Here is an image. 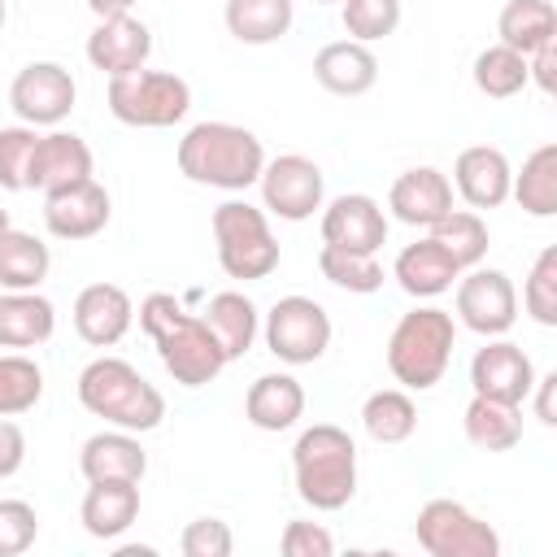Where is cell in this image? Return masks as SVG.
<instances>
[{"label": "cell", "instance_id": "cell-37", "mask_svg": "<svg viewBox=\"0 0 557 557\" xmlns=\"http://www.w3.org/2000/svg\"><path fill=\"white\" fill-rule=\"evenodd\" d=\"M39 396H44V370L22 352H4L0 357V418H17L35 409Z\"/></svg>", "mask_w": 557, "mask_h": 557}, {"label": "cell", "instance_id": "cell-19", "mask_svg": "<svg viewBox=\"0 0 557 557\" xmlns=\"http://www.w3.org/2000/svg\"><path fill=\"white\" fill-rule=\"evenodd\" d=\"M78 470L87 483H139L148 474V453L135 431H96L78 448Z\"/></svg>", "mask_w": 557, "mask_h": 557}, {"label": "cell", "instance_id": "cell-34", "mask_svg": "<svg viewBox=\"0 0 557 557\" xmlns=\"http://www.w3.org/2000/svg\"><path fill=\"white\" fill-rule=\"evenodd\" d=\"M431 239H435L461 270L479 265V261L487 257V244H492L487 222H483L474 209H448V213L431 226Z\"/></svg>", "mask_w": 557, "mask_h": 557}, {"label": "cell", "instance_id": "cell-27", "mask_svg": "<svg viewBox=\"0 0 557 557\" xmlns=\"http://www.w3.org/2000/svg\"><path fill=\"white\" fill-rule=\"evenodd\" d=\"M466 440L483 453H509L522 440V405L509 400H492V396H474L461 413Z\"/></svg>", "mask_w": 557, "mask_h": 557}, {"label": "cell", "instance_id": "cell-35", "mask_svg": "<svg viewBox=\"0 0 557 557\" xmlns=\"http://www.w3.org/2000/svg\"><path fill=\"white\" fill-rule=\"evenodd\" d=\"M318 270L326 283L344 287V292H357V296H370L383 287V265L374 252H348V248H335V244H322L318 252Z\"/></svg>", "mask_w": 557, "mask_h": 557}, {"label": "cell", "instance_id": "cell-18", "mask_svg": "<svg viewBox=\"0 0 557 557\" xmlns=\"http://www.w3.org/2000/svg\"><path fill=\"white\" fill-rule=\"evenodd\" d=\"M387 209L396 222L405 226H435L448 209H453V183L444 170L435 165H413L405 174H396L392 191H387Z\"/></svg>", "mask_w": 557, "mask_h": 557}, {"label": "cell", "instance_id": "cell-24", "mask_svg": "<svg viewBox=\"0 0 557 557\" xmlns=\"http://www.w3.org/2000/svg\"><path fill=\"white\" fill-rule=\"evenodd\" d=\"M305 413V387L296 374H261L244 396V418L257 431H287Z\"/></svg>", "mask_w": 557, "mask_h": 557}, {"label": "cell", "instance_id": "cell-25", "mask_svg": "<svg viewBox=\"0 0 557 557\" xmlns=\"http://www.w3.org/2000/svg\"><path fill=\"white\" fill-rule=\"evenodd\" d=\"M57 309L48 296L35 292H0V348H35L52 339Z\"/></svg>", "mask_w": 557, "mask_h": 557}, {"label": "cell", "instance_id": "cell-43", "mask_svg": "<svg viewBox=\"0 0 557 557\" xmlns=\"http://www.w3.org/2000/svg\"><path fill=\"white\" fill-rule=\"evenodd\" d=\"M278 548H283V557H331L335 553V540H331L326 527L305 522V518H292L283 527V535H278Z\"/></svg>", "mask_w": 557, "mask_h": 557}, {"label": "cell", "instance_id": "cell-1", "mask_svg": "<svg viewBox=\"0 0 557 557\" xmlns=\"http://www.w3.org/2000/svg\"><path fill=\"white\" fill-rule=\"evenodd\" d=\"M178 170L200 187L248 191L265 170V148L248 126L196 122L178 139Z\"/></svg>", "mask_w": 557, "mask_h": 557}, {"label": "cell", "instance_id": "cell-22", "mask_svg": "<svg viewBox=\"0 0 557 557\" xmlns=\"http://www.w3.org/2000/svg\"><path fill=\"white\" fill-rule=\"evenodd\" d=\"M313 78L331 91V96H366L379 78V61L366 44L357 39H335L322 44L313 57Z\"/></svg>", "mask_w": 557, "mask_h": 557}, {"label": "cell", "instance_id": "cell-6", "mask_svg": "<svg viewBox=\"0 0 557 557\" xmlns=\"http://www.w3.org/2000/svg\"><path fill=\"white\" fill-rule=\"evenodd\" d=\"M213 244H218V265L231 278H265L278 270V239L265 222V209L248 200H222L213 209Z\"/></svg>", "mask_w": 557, "mask_h": 557}, {"label": "cell", "instance_id": "cell-44", "mask_svg": "<svg viewBox=\"0 0 557 557\" xmlns=\"http://www.w3.org/2000/svg\"><path fill=\"white\" fill-rule=\"evenodd\" d=\"M527 83H535L544 96H553V87H557V39L527 52Z\"/></svg>", "mask_w": 557, "mask_h": 557}, {"label": "cell", "instance_id": "cell-15", "mask_svg": "<svg viewBox=\"0 0 557 557\" xmlns=\"http://www.w3.org/2000/svg\"><path fill=\"white\" fill-rule=\"evenodd\" d=\"M322 244L348 252H379L387 244V213L366 191H344L322 209Z\"/></svg>", "mask_w": 557, "mask_h": 557}, {"label": "cell", "instance_id": "cell-8", "mask_svg": "<svg viewBox=\"0 0 557 557\" xmlns=\"http://www.w3.org/2000/svg\"><path fill=\"white\" fill-rule=\"evenodd\" d=\"M152 344H157V357H161L165 374L183 387H205L226 370V352H222L218 335L205 326L200 313L183 309L170 326H161L152 335Z\"/></svg>", "mask_w": 557, "mask_h": 557}, {"label": "cell", "instance_id": "cell-9", "mask_svg": "<svg viewBox=\"0 0 557 557\" xmlns=\"http://www.w3.org/2000/svg\"><path fill=\"white\" fill-rule=\"evenodd\" d=\"M265 348L283 366H313L331 348V313L313 296H283L265 313Z\"/></svg>", "mask_w": 557, "mask_h": 557}, {"label": "cell", "instance_id": "cell-14", "mask_svg": "<svg viewBox=\"0 0 557 557\" xmlns=\"http://www.w3.org/2000/svg\"><path fill=\"white\" fill-rule=\"evenodd\" d=\"M91 178V148L74 131H48L35 139L30 165H26V187L57 196L65 187H78Z\"/></svg>", "mask_w": 557, "mask_h": 557}, {"label": "cell", "instance_id": "cell-11", "mask_svg": "<svg viewBox=\"0 0 557 557\" xmlns=\"http://www.w3.org/2000/svg\"><path fill=\"white\" fill-rule=\"evenodd\" d=\"M74 100H78V87H74L70 70L57 65V61H30L9 83V109L26 126H57V122H65Z\"/></svg>", "mask_w": 557, "mask_h": 557}, {"label": "cell", "instance_id": "cell-46", "mask_svg": "<svg viewBox=\"0 0 557 557\" xmlns=\"http://www.w3.org/2000/svg\"><path fill=\"white\" fill-rule=\"evenodd\" d=\"M531 396H535V418L544 426H557V374H535Z\"/></svg>", "mask_w": 557, "mask_h": 557}, {"label": "cell", "instance_id": "cell-12", "mask_svg": "<svg viewBox=\"0 0 557 557\" xmlns=\"http://www.w3.org/2000/svg\"><path fill=\"white\" fill-rule=\"evenodd\" d=\"M457 318L466 331L492 339V335H505L513 322H518V292H513V278L505 270H483V265H470L466 278H457Z\"/></svg>", "mask_w": 557, "mask_h": 557}, {"label": "cell", "instance_id": "cell-45", "mask_svg": "<svg viewBox=\"0 0 557 557\" xmlns=\"http://www.w3.org/2000/svg\"><path fill=\"white\" fill-rule=\"evenodd\" d=\"M22 461H26V435L17 422L0 418V479H13L22 470Z\"/></svg>", "mask_w": 557, "mask_h": 557}, {"label": "cell", "instance_id": "cell-38", "mask_svg": "<svg viewBox=\"0 0 557 557\" xmlns=\"http://www.w3.org/2000/svg\"><path fill=\"white\" fill-rule=\"evenodd\" d=\"M339 22L357 44L387 39L400 26V0H339Z\"/></svg>", "mask_w": 557, "mask_h": 557}, {"label": "cell", "instance_id": "cell-2", "mask_svg": "<svg viewBox=\"0 0 557 557\" xmlns=\"http://www.w3.org/2000/svg\"><path fill=\"white\" fill-rule=\"evenodd\" d=\"M292 479L296 496L309 509L335 513L357 496V444L335 422H313L300 431L292 448Z\"/></svg>", "mask_w": 557, "mask_h": 557}, {"label": "cell", "instance_id": "cell-32", "mask_svg": "<svg viewBox=\"0 0 557 557\" xmlns=\"http://www.w3.org/2000/svg\"><path fill=\"white\" fill-rule=\"evenodd\" d=\"M509 196L531 213V218H553L557 213V144H540L522 170L509 183Z\"/></svg>", "mask_w": 557, "mask_h": 557}, {"label": "cell", "instance_id": "cell-16", "mask_svg": "<svg viewBox=\"0 0 557 557\" xmlns=\"http://www.w3.org/2000/svg\"><path fill=\"white\" fill-rule=\"evenodd\" d=\"M109 213H113L109 191L96 178H87L78 187H65L57 196H44V226H48V235L70 239V244L100 235L109 226Z\"/></svg>", "mask_w": 557, "mask_h": 557}, {"label": "cell", "instance_id": "cell-17", "mask_svg": "<svg viewBox=\"0 0 557 557\" xmlns=\"http://www.w3.org/2000/svg\"><path fill=\"white\" fill-rule=\"evenodd\" d=\"M148 52H152V30L131 17V13H117V17H100L96 30L87 35V61L100 70V74H131V70H144L148 65Z\"/></svg>", "mask_w": 557, "mask_h": 557}, {"label": "cell", "instance_id": "cell-40", "mask_svg": "<svg viewBox=\"0 0 557 557\" xmlns=\"http://www.w3.org/2000/svg\"><path fill=\"white\" fill-rule=\"evenodd\" d=\"M35 126H0V187L4 191H26V165L35 152Z\"/></svg>", "mask_w": 557, "mask_h": 557}, {"label": "cell", "instance_id": "cell-36", "mask_svg": "<svg viewBox=\"0 0 557 557\" xmlns=\"http://www.w3.org/2000/svg\"><path fill=\"white\" fill-rule=\"evenodd\" d=\"M474 87L487 96V100H509L527 87V57L505 48V44H492L474 57Z\"/></svg>", "mask_w": 557, "mask_h": 557}, {"label": "cell", "instance_id": "cell-47", "mask_svg": "<svg viewBox=\"0 0 557 557\" xmlns=\"http://www.w3.org/2000/svg\"><path fill=\"white\" fill-rule=\"evenodd\" d=\"M87 9H91L96 17H117V13H131L135 0H87Z\"/></svg>", "mask_w": 557, "mask_h": 557}, {"label": "cell", "instance_id": "cell-3", "mask_svg": "<svg viewBox=\"0 0 557 557\" xmlns=\"http://www.w3.org/2000/svg\"><path fill=\"white\" fill-rule=\"evenodd\" d=\"M78 405L122 431H157L165 418V396L122 357H96L78 374Z\"/></svg>", "mask_w": 557, "mask_h": 557}, {"label": "cell", "instance_id": "cell-20", "mask_svg": "<svg viewBox=\"0 0 557 557\" xmlns=\"http://www.w3.org/2000/svg\"><path fill=\"white\" fill-rule=\"evenodd\" d=\"M509 183H513V170H509V157L492 144H474V148H461L457 161H453V187L457 196L470 205V209H496L509 200Z\"/></svg>", "mask_w": 557, "mask_h": 557}, {"label": "cell", "instance_id": "cell-5", "mask_svg": "<svg viewBox=\"0 0 557 557\" xmlns=\"http://www.w3.org/2000/svg\"><path fill=\"white\" fill-rule=\"evenodd\" d=\"M104 100H109V113L122 126L165 131V126L187 117L191 87H187V78H178L170 70H131V74H113L109 78Z\"/></svg>", "mask_w": 557, "mask_h": 557}, {"label": "cell", "instance_id": "cell-42", "mask_svg": "<svg viewBox=\"0 0 557 557\" xmlns=\"http://www.w3.org/2000/svg\"><path fill=\"white\" fill-rule=\"evenodd\" d=\"M178 548H183V557H231L235 535L222 518H196V522L183 527Z\"/></svg>", "mask_w": 557, "mask_h": 557}, {"label": "cell", "instance_id": "cell-31", "mask_svg": "<svg viewBox=\"0 0 557 557\" xmlns=\"http://www.w3.org/2000/svg\"><path fill=\"white\" fill-rule=\"evenodd\" d=\"M222 17L239 44L261 48V44H274L292 30L296 9H292V0H226Z\"/></svg>", "mask_w": 557, "mask_h": 557}, {"label": "cell", "instance_id": "cell-41", "mask_svg": "<svg viewBox=\"0 0 557 557\" xmlns=\"http://www.w3.org/2000/svg\"><path fill=\"white\" fill-rule=\"evenodd\" d=\"M39 513L30 500H0V557H17L35 544Z\"/></svg>", "mask_w": 557, "mask_h": 557}, {"label": "cell", "instance_id": "cell-30", "mask_svg": "<svg viewBox=\"0 0 557 557\" xmlns=\"http://www.w3.org/2000/svg\"><path fill=\"white\" fill-rule=\"evenodd\" d=\"M496 44L513 48V52H535L540 44L557 39V9L553 0H505L500 17H496Z\"/></svg>", "mask_w": 557, "mask_h": 557}, {"label": "cell", "instance_id": "cell-28", "mask_svg": "<svg viewBox=\"0 0 557 557\" xmlns=\"http://www.w3.org/2000/svg\"><path fill=\"white\" fill-rule=\"evenodd\" d=\"M200 318H205V326L218 335L226 361L244 357V352L252 348L257 331H261V322H257V305H252L244 292H218V296H209V305H205Z\"/></svg>", "mask_w": 557, "mask_h": 557}, {"label": "cell", "instance_id": "cell-39", "mask_svg": "<svg viewBox=\"0 0 557 557\" xmlns=\"http://www.w3.org/2000/svg\"><path fill=\"white\" fill-rule=\"evenodd\" d=\"M522 305L540 326H557V248L553 244L535 257L527 283H522Z\"/></svg>", "mask_w": 557, "mask_h": 557}, {"label": "cell", "instance_id": "cell-49", "mask_svg": "<svg viewBox=\"0 0 557 557\" xmlns=\"http://www.w3.org/2000/svg\"><path fill=\"white\" fill-rule=\"evenodd\" d=\"M4 17H9V4L0 0V30H4Z\"/></svg>", "mask_w": 557, "mask_h": 557}, {"label": "cell", "instance_id": "cell-4", "mask_svg": "<svg viewBox=\"0 0 557 557\" xmlns=\"http://www.w3.org/2000/svg\"><path fill=\"white\" fill-rule=\"evenodd\" d=\"M453 344H457V322L448 309L435 305L409 309L387 335V370L400 387L426 392L444 379L453 361Z\"/></svg>", "mask_w": 557, "mask_h": 557}, {"label": "cell", "instance_id": "cell-33", "mask_svg": "<svg viewBox=\"0 0 557 557\" xmlns=\"http://www.w3.org/2000/svg\"><path fill=\"white\" fill-rule=\"evenodd\" d=\"M361 426L374 444H405L418 431V405L400 387L370 392L366 405H361Z\"/></svg>", "mask_w": 557, "mask_h": 557}, {"label": "cell", "instance_id": "cell-50", "mask_svg": "<svg viewBox=\"0 0 557 557\" xmlns=\"http://www.w3.org/2000/svg\"><path fill=\"white\" fill-rule=\"evenodd\" d=\"M318 4H335V0H318Z\"/></svg>", "mask_w": 557, "mask_h": 557}, {"label": "cell", "instance_id": "cell-7", "mask_svg": "<svg viewBox=\"0 0 557 557\" xmlns=\"http://www.w3.org/2000/svg\"><path fill=\"white\" fill-rule=\"evenodd\" d=\"M413 540L431 557H500V535L461 500L435 496L418 509Z\"/></svg>", "mask_w": 557, "mask_h": 557}, {"label": "cell", "instance_id": "cell-48", "mask_svg": "<svg viewBox=\"0 0 557 557\" xmlns=\"http://www.w3.org/2000/svg\"><path fill=\"white\" fill-rule=\"evenodd\" d=\"M9 231V209H0V235Z\"/></svg>", "mask_w": 557, "mask_h": 557}, {"label": "cell", "instance_id": "cell-23", "mask_svg": "<svg viewBox=\"0 0 557 557\" xmlns=\"http://www.w3.org/2000/svg\"><path fill=\"white\" fill-rule=\"evenodd\" d=\"M392 278L409 292V296H418V300H431V296H444L457 278H461V265L426 235V239H418V244H405L400 252H396V265H392Z\"/></svg>", "mask_w": 557, "mask_h": 557}, {"label": "cell", "instance_id": "cell-21", "mask_svg": "<svg viewBox=\"0 0 557 557\" xmlns=\"http://www.w3.org/2000/svg\"><path fill=\"white\" fill-rule=\"evenodd\" d=\"M135 322V305L117 283H91L74 300V331L91 348H113Z\"/></svg>", "mask_w": 557, "mask_h": 557}, {"label": "cell", "instance_id": "cell-26", "mask_svg": "<svg viewBox=\"0 0 557 557\" xmlns=\"http://www.w3.org/2000/svg\"><path fill=\"white\" fill-rule=\"evenodd\" d=\"M78 518L91 540H117L139 518V483H91Z\"/></svg>", "mask_w": 557, "mask_h": 557}, {"label": "cell", "instance_id": "cell-13", "mask_svg": "<svg viewBox=\"0 0 557 557\" xmlns=\"http://www.w3.org/2000/svg\"><path fill=\"white\" fill-rule=\"evenodd\" d=\"M531 383H535V366H531V357L513 339L492 335L474 352V361H470V387H474V396L522 405L531 396Z\"/></svg>", "mask_w": 557, "mask_h": 557}, {"label": "cell", "instance_id": "cell-10", "mask_svg": "<svg viewBox=\"0 0 557 557\" xmlns=\"http://www.w3.org/2000/svg\"><path fill=\"white\" fill-rule=\"evenodd\" d=\"M257 183H261L265 213L283 218V222L313 218V209H322V196H326V178H322L318 161H309L300 152H283V157L265 161Z\"/></svg>", "mask_w": 557, "mask_h": 557}, {"label": "cell", "instance_id": "cell-29", "mask_svg": "<svg viewBox=\"0 0 557 557\" xmlns=\"http://www.w3.org/2000/svg\"><path fill=\"white\" fill-rule=\"evenodd\" d=\"M52 270V252L30 231H4L0 235V292H35Z\"/></svg>", "mask_w": 557, "mask_h": 557}]
</instances>
